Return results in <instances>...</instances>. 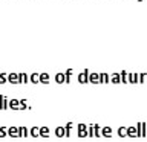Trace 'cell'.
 Instances as JSON below:
<instances>
[{
    "instance_id": "6da1fadb",
    "label": "cell",
    "mask_w": 147,
    "mask_h": 142,
    "mask_svg": "<svg viewBox=\"0 0 147 142\" xmlns=\"http://www.w3.org/2000/svg\"><path fill=\"white\" fill-rule=\"evenodd\" d=\"M55 78H57V81H58V82L66 81V80H64V75H63V73H57V76H55Z\"/></svg>"
},
{
    "instance_id": "7a4b0ae2",
    "label": "cell",
    "mask_w": 147,
    "mask_h": 142,
    "mask_svg": "<svg viewBox=\"0 0 147 142\" xmlns=\"http://www.w3.org/2000/svg\"><path fill=\"white\" fill-rule=\"evenodd\" d=\"M40 81H43V82H48V81H49L48 75H46V73H41V75H40Z\"/></svg>"
},
{
    "instance_id": "3957f363",
    "label": "cell",
    "mask_w": 147,
    "mask_h": 142,
    "mask_svg": "<svg viewBox=\"0 0 147 142\" xmlns=\"http://www.w3.org/2000/svg\"><path fill=\"white\" fill-rule=\"evenodd\" d=\"M78 128H80V136H84V128H86V125H84V124H80V125H78Z\"/></svg>"
},
{
    "instance_id": "277c9868",
    "label": "cell",
    "mask_w": 147,
    "mask_h": 142,
    "mask_svg": "<svg viewBox=\"0 0 147 142\" xmlns=\"http://www.w3.org/2000/svg\"><path fill=\"white\" fill-rule=\"evenodd\" d=\"M64 135V130H63V127L61 128H57V136H63Z\"/></svg>"
},
{
    "instance_id": "5b68a950",
    "label": "cell",
    "mask_w": 147,
    "mask_h": 142,
    "mask_svg": "<svg viewBox=\"0 0 147 142\" xmlns=\"http://www.w3.org/2000/svg\"><path fill=\"white\" fill-rule=\"evenodd\" d=\"M38 76H40V75H37V73H34V75H32L31 78H32V81H34V82H37V81H38Z\"/></svg>"
},
{
    "instance_id": "8992f818",
    "label": "cell",
    "mask_w": 147,
    "mask_h": 142,
    "mask_svg": "<svg viewBox=\"0 0 147 142\" xmlns=\"http://www.w3.org/2000/svg\"><path fill=\"white\" fill-rule=\"evenodd\" d=\"M90 80L96 82V81H98V75H95V73H94V75H90Z\"/></svg>"
},
{
    "instance_id": "52a82bcc",
    "label": "cell",
    "mask_w": 147,
    "mask_h": 142,
    "mask_svg": "<svg viewBox=\"0 0 147 142\" xmlns=\"http://www.w3.org/2000/svg\"><path fill=\"white\" fill-rule=\"evenodd\" d=\"M104 135L107 136V135H112V130L110 128H104Z\"/></svg>"
},
{
    "instance_id": "ba28073f",
    "label": "cell",
    "mask_w": 147,
    "mask_h": 142,
    "mask_svg": "<svg viewBox=\"0 0 147 142\" xmlns=\"http://www.w3.org/2000/svg\"><path fill=\"white\" fill-rule=\"evenodd\" d=\"M9 135H18V133H17L16 128H11V130H9Z\"/></svg>"
},
{
    "instance_id": "9c48e42d",
    "label": "cell",
    "mask_w": 147,
    "mask_h": 142,
    "mask_svg": "<svg viewBox=\"0 0 147 142\" xmlns=\"http://www.w3.org/2000/svg\"><path fill=\"white\" fill-rule=\"evenodd\" d=\"M32 135L37 136V135H38V130H37V128H34V130H32Z\"/></svg>"
}]
</instances>
